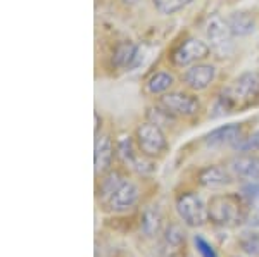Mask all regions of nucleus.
<instances>
[{
	"label": "nucleus",
	"mask_w": 259,
	"mask_h": 257,
	"mask_svg": "<svg viewBox=\"0 0 259 257\" xmlns=\"http://www.w3.org/2000/svg\"><path fill=\"white\" fill-rule=\"evenodd\" d=\"M142 230L147 237L159 233L161 230V214L157 209H147L142 218Z\"/></svg>",
	"instance_id": "nucleus-19"
},
{
	"label": "nucleus",
	"mask_w": 259,
	"mask_h": 257,
	"mask_svg": "<svg viewBox=\"0 0 259 257\" xmlns=\"http://www.w3.org/2000/svg\"><path fill=\"white\" fill-rule=\"evenodd\" d=\"M194 243H195V250L199 252L200 257H218V254H216V250H214V247H212L206 238L200 237V235H195V237H194Z\"/></svg>",
	"instance_id": "nucleus-24"
},
{
	"label": "nucleus",
	"mask_w": 259,
	"mask_h": 257,
	"mask_svg": "<svg viewBox=\"0 0 259 257\" xmlns=\"http://www.w3.org/2000/svg\"><path fill=\"white\" fill-rule=\"evenodd\" d=\"M147 116H149L150 123L157 124V126H164V124H169L171 121H173V114H169L164 107H162V109H159V107H156V109H149Z\"/></svg>",
	"instance_id": "nucleus-23"
},
{
	"label": "nucleus",
	"mask_w": 259,
	"mask_h": 257,
	"mask_svg": "<svg viewBox=\"0 0 259 257\" xmlns=\"http://www.w3.org/2000/svg\"><path fill=\"white\" fill-rule=\"evenodd\" d=\"M207 38H209L211 45L214 50L218 52H227L232 45V31H230L228 23H225L223 19H220L218 16L209 19L207 23Z\"/></svg>",
	"instance_id": "nucleus-9"
},
{
	"label": "nucleus",
	"mask_w": 259,
	"mask_h": 257,
	"mask_svg": "<svg viewBox=\"0 0 259 257\" xmlns=\"http://www.w3.org/2000/svg\"><path fill=\"white\" fill-rule=\"evenodd\" d=\"M242 140V128L239 124H225V126L216 128L206 136L207 147H223V145H233L235 147Z\"/></svg>",
	"instance_id": "nucleus-10"
},
{
	"label": "nucleus",
	"mask_w": 259,
	"mask_h": 257,
	"mask_svg": "<svg viewBox=\"0 0 259 257\" xmlns=\"http://www.w3.org/2000/svg\"><path fill=\"white\" fill-rule=\"evenodd\" d=\"M100 202L109 211H128L139 200V188L118 171H111L100 183Z\"/></svg>",
	"instance_id": "nucleus-1"
},
{
	"label": "nucleus",
	"mask_w": 259,
	"mask_h": 257,
	"mask_svg": "<svg viewBox=\"0 0 259 257\" xmlns=\"http://www.w3.org/2000/svg\"><path fill=\"white\" fill-rule=\"evenodd\" d=\"M137 143H139L142 154L147 157L161 156L168 147V142H166V136L162 133L161 126L150 121L140 124L137 128Z\"/></svg>",
	"instance_id": "nucleus-3"
},
{
	"label": "nucleus",
	"mask_w": 259,
	"mask_h": 257,
	"mask_svg": "<svg viewBox=\"0 0 259 257\" xmlns=\"http://www.w3.org/2000/svg\"><path fill=\"white\" fill-rule=\"evenodd\" d=\"M192 0H154V6L162 14H175L185 6H189Z\"/></svg>",
	"instance_id": "nucleus-20"
},
{
	"label": "nucleus",
	"mask_w": 259,
	"mask_h": 257,
	"mask_svg": "<svg viewBox=\"0 0 259 257\" xmlns=\"http://www.w3.org/2000/svg\"><path fill=\"white\" fill-rule=\"evenodd\" d=\"M209 45L204 43L202 40H197V38H190L187 41H183L182 45L173 52V62L175 66H189V64H194L200 59L209 54Z\"/></svg>",
	"instance_id": "nucleus-7"
},
{
	"label": "nucleus",
	"mask_w": 259,
	"mask_h": 257,
	"mask_svg": "<svg viewBox=\"0 0 259 257\" xmlns=\"http://www.w3.org/2000/svg\"><path fill=\"white\" fill-rule=\"evenodd\" d=\"M235 148L240 152H259V131L252 136H249V138H242L235 145Z\"/></svg>",
	"instance_id": "nucleus-25"
},
{
	"label": "nucleus",
	"mask_w": 259,
	"mask_h": 257,
	"mask_svg": "<svg viewBox=\"0 0 259 257\" xmlns=\"http://www.w3.org/2000/svg\"><path fill=\"white\" fill-rule=\"evenodd\" d=\"M199 183L206 188H221L232 183V175L221 166H207L199 173Z\"/></svg>",
	"instance_id": "nucleus-13"
},
{
	"label": "nucleus",
	"mask_w": 259,
	"mask_h": 257,
	"mask_svg": "<svg viewBox=\"0 0 259 257\" xmlns=\"http://www.w3.org/2000/svg\"><path fill=\"white\" fill-rule=\"evenodd\" d=\"M124 2H126V4H137L139 0H124Z\"/></svg>",
	"instance_id": "nucleus-27"
},
{
	"label": "nucleus",
	"mask_w": 259,
	"mask_h": 257,
	"mask_svg": "<svg viewBox=\"0 0 259 257\" xmlns=\"http://www.w3.org/2000/svg\"><path fill=\"white\" fill-rule=\"evenodd\" d=\"M177 213L189 226H202L209 219V211L197 193H183L177 200Z\"/></svg>",
	"instance_id": "nucleus-4"
},
{
	"label": "nucleus",
	"mask_w": 259,
	"mask_h": 257,
	"mask_svg": "<svg viewBox=\"0 0 259 257\" xmlns=\"http://www.w3.org/2000/svg\"><path fill=\"white\" fill-rule=\"evenodd\" d=\"M240 247L244 252H247L250 255H257L259 254V233H250L245 231L240 237Z\"/></svg>",
	"instance_id": "nucleus-21"
},
{
	"label": "nucleus",
	"mask_w": 259,
	"mask_h": 257,
	"mask_svg": "<svg viewBox=\"0 0 259 257\" xmlns=\"http://www.w3.org/2000/svg\"><path fill=\"white\" fill-rule=\"evenodd\" d=\"M183 243H185V233L180 230V226L171 225L168 230L164 231L157 248V255L159 257H177L182 250Z\"/></svg>",
	"instance_id": "nucleus-11"
},
{
	"label": "nucleus",
	"mask_w": 259,
	"mask_h": 257,
	"mask_svg": "<svg viewBox=\"0 0 259 257\" xmlns=\"http://www.w3.org/2000/svg\"><path fill=\"white\" fill-rule=\"evenodd\" d=\"M240 197L245 202H249V204L259 200V178H256V180H247L242 183Z\"/></svg>",
	"instance_id": "nucleus-22"
},
{
	"label": "nucleus",
	"mask_w": 259,
	"mask_h": 257,
	"mask_svg": "<svg viewBox=\"0 0 259 257\" xmlns=\"http://www.w3.org/2000/svg\"><path fill=\"white\" fill-rule=\"evenodd\" d=\"M171 85H173V76H171L169 73L161 71V73H156L149 80L147 90H149L150 93L157 95V93H164L166 90H169Z\"/></svg>",
	"instance_id": "nucleus-18"
},
{
	"label": "nucleus",
	"mask_w": 259,
	"mask_h": 257,
	"mask_svg": "<svg viewBox=\"0 0 259 257\" xmlns=\"http://www.w3.org/2000/svg\"><path fill=\"white\" fill-rule=\"evenodd\" d=\"M247 223L250 226H259V207H256L247 216Z\"/></svg>",
	"instance_id": "nucleus-26"
},
{
	"label": "nucleus",
	"mask_w": 259,
	"mask_h": 257,
	"mask_svg": "<svg viewBox=\"0 0 259 257\" xmlns=\"http://www.w3.org/2000/svg\"><path fill=\"white\" fill-rule=\"evenodd\" d=\"M118 156L119 159L123 161V163H126L130 166H133V168L140 169V163L139 159H137V154L135 150H133V142L132 138H128V136H123V138L118 142Z\"/></svg>",
	"instance_id": "nucleus-17"
},
{
	"label": "nucleus",
	"mask_w": 259,
	"mask_h": 257,
	"mask_svg": "<svg viewBox=\"0 0 259 257\" xmlns=\"http://www.w3.org/2000/svg\"><path fill=\"white\" fill-rule=\"evenodd\" d=\"M140 50L132 41H123L116 47L114 56H112V64L116 68H135L139 64Z\"/></svg>",
	"instance_id": "nucleus-15"
},
{
	"label": "nucleus",
	"mask_w": 259,
	"mask_h": 257,
	"mask_svg": "<svg viewBox=\"0 0 259 257\" xmlns=\"http://www.w3.org/2000/svg\"><path fill=\"white\" fill-rule=\"evenodd\" d=\"M230 169L242 181L256 180L259 178V157L254 156H240L230 163Z\"/></svg>",
	"instance_id": "nucleus-12"
},
{
	"label": "nucleus",
	"mask_w": 259,
	"mask_h": 257,
	"mask_svg": "<svg viewBox=\"0 0 259 257\" xmlns=\"http://www.w3.org/2000/svg\"><path fill=\"white\" fill-rule=\"evenodd\" d=\"M227 92L235 106L252 102L259 97V73H244Z\"/></svg>",
	"instance_id": "nucleus-6"
},
{
	"label": "nucleus",
	"mask_w": 259,
	"mask_h": 257,
	"mask_svg": "<svg viewBox=\"0 0 259 257\" xmlns=\"http://www.w3.org/2000/svg\"><path fill=\"white\" fill-rule=\"evenodd\" d=\"M161 107H164L169 114L182 116V118H190V116L197 114L199 111V100L192 95L187 93H166L161 97Z\"/></svg>",
	"instance_id": "nucleus-5"
},
{
	"label": "nucleus",
	"mask_w": 259,
	"mask_h": 257,
	"mask_svg": "<svg viewBox=\"0 0 259 257\" xmlns=\"http://www.w3.org/2000/svg\"><path fill=\"white\" fill-rule=\"evenodd\" d=\"M209 219L220 226H235L242 221H247L245 200L239 195H214L207 205Z\"/></svg>",
	"instance_id": "nucleus-2"
},
{
	"label": "nucleus",
	"mask_w": 259,
	"mask_h": 257,
	"mask_svg": "<svg viewBox=\"0 0 259 257\" xmlns=\"http://www.w3.org/2000/svg\"><path fill=\"white\" fill-rule=\"evenodd\" d=\"M216 78V68L212 64H195L190 69H187L183 74V81L189 88L200 92L206 90L207 86L214 81Z\"/></svg>",
	"instance_id": "nucleus-8"
},
{
	"label": "nucleus",
	"mask_w": 259,
	"mask_h": 257,
	"mask_svg": "<svg viewBox=\"0 0 259 257\" xmlns=\"http://www.w3.org/2000/svg\"><path fill=\"white\" fill-rule=\"evenodd\" d=\"M227 23L233 36H245L254 31V19L247 12H235L230 16Z\"/></svg>",
	"instance_id": "nucleus-16"
},
{
	"label": "nucleus",
	"mask_w": 259,
	"mask_h": 257,
	"mask_svg": "<svg viewBox=\"0 0 259 257\" xmlns=\"http://www.w3.org/2000/svg\"><path fill=\"white\" fill-rule=\"evenodd\" d=\"M112 152H114V147H112L109 136L106 135L97 136V140H95V154H94V164L97 175L99 173H104L106 169H109L112 161Z\"/></svg>",
	"instance_id": "nucleus-14"
}]
</instances>
